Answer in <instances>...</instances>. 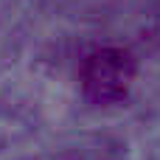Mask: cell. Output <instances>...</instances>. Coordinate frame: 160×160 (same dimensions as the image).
I'll list each match as a JSON object with an SVG mask.
<instances>
[{
	"mask_svg": "<svg viewBox=\"0 0 160 160\" xmlns=\"http://www.w3.org/2000/svg\"><path fill=\"white\" fill-rule=\"evenodd\" d=\"M135 76H138L135 56L124 48H115V45L90 51L82 62V70H79L82 93L96 107L121 104L129 96Z\"/></svg>",
	"mask_w": 160,
	"mask_h": 160,
	"instance_id": "6da1fadb",
	"label": "cell"
}]
</instances>
